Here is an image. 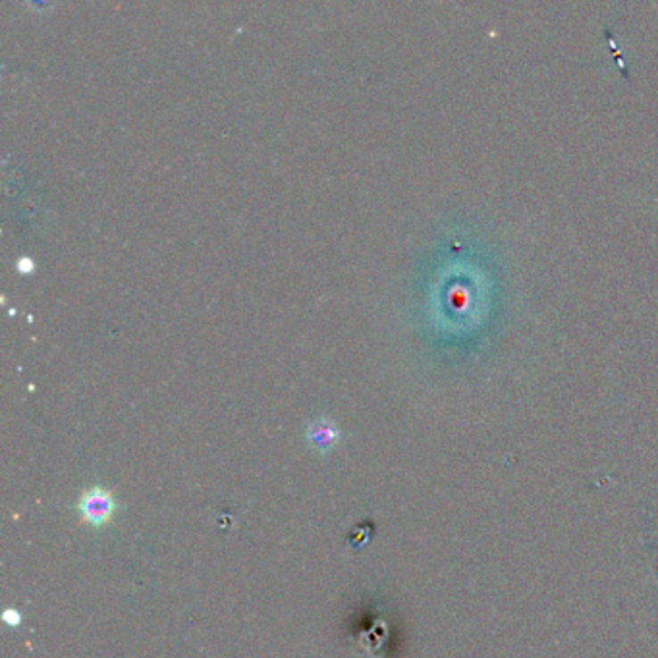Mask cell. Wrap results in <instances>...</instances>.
<instances>
[{
	"label": "cell",
	"instance_id": "6da1fadb",
	"mask_svg": "<svg viewBox=\"0 0 658 658\" xmlns=\"http://www.w3.org/2000/svg\"><path fill=\"white\" fill-rule=\"evenodd\" d=\"M119 510L120 506H119V502H116L112 492L103 487L87 489L84 495L79 497V502H78V512L81 515V520L93 527L109 525Z\"/></svg>",
	"mask_w": 658,
	"mask_h": 658
},
{
	"label": "cell",
	"instance_id": "7a4b0ae2",
	"mask_svg": "<svg viewBox=\"0 0 658 658\" xmlns=\"http://www.w3.org/2000/svg\"><path fill=\"white\" fill-rule=\"evenodd\" d=\"M308 440L317 452L326 454V452H331L336 446V442L340 440V431L334 427L333 421L321 419V421L313 423V425L308 429Z\"/></svg>",
	"mask_w": 658,
	"mask_h": 658
},
{
	"label": "cell",
	"instance_id": "3957f363",
	"mask_svg": "<svg viewBox=\"0 0 658 658\" xmlns=\"http://www.w3.org/2000/svg\"><path fill=\"white\" fill-rule=\"evenodd\" d=\"M3 620H4V624H6V626H10V628H18V626L21 624V614H20V610H16V608H6L4 613H3Z\"/></svg>",
	"mask_w": 658,
	"mask_h": 658
}]
</instances>
